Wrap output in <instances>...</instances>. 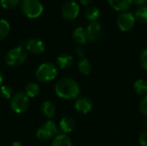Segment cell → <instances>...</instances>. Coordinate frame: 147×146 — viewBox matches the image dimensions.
Instances as JSON below:
<instances>
[{"label": "cell", "mask_w": 147, "mask_h": 146, "mask_svg": "<svg viewBox=\"0 0 147 146\" xmlns=\"http://www.w3.org/2000/svg\"><path fill=\"white\" fill-rule=\"evenodd\" d=\"M56 95L65 100L76 99L80 92L78 83L72 78L65 77L60 79L55 85Z\"/></svg>", "instance_id": "obj_1"}, {"label": "cell", "mask_w": 147, "mask_h": 146, "mask_svg": "<svg viewBox=\"0 0 147 146\" xmlns=\"http://www.w3.org/2000/svg\"><path fill=\"white\" fill-rule=\"evenodd\" d=\"M27 56L28 53L26 46L22 42H21L17 46L8 52L5 57L6 64L9 66H18L26 60Z\"/></svg>", "instance_id": "obj_2"}, {"label": "cell", "mask_w": 147, "mask_h": 146, "mask_svg": "<svg viewBox=\"0 0 147 146\" xmlns=\"http://www.w3.org/2000/svg\"><path fill=\"white\" fill-rule=\"evenodd\" d=\"M35 75L39 81L42 83H48L57 77L58 70L52 63H43L37 68Z\"/></svg>", "instance_id": "obj_3"}, {"label": "cell", "mask_w": 147, "mask_h": 146, "mask_svg": "<svg viewBox=\"0 0 147 146\" xmlns=\"http://www.w3.org/2000/svg\"><path fill=\"white\" fill-rule=\"evenodd\" d=\"M22 13L29 18H37L43 12V5L39 0H22L21 2Z\"/></svg>", "instance_id": "obj_4"}, {"label": "cell", "mask_w": 147, "mask_h": 146, "mask_svg": "<svg viewBox=\"0 0 147 146\" xmlns=\"http://www.w3.org/2000/svg\"><path fill=\"white\" fill-rule=\"evenodd\" d=\"M29 105V97L25 92H17L10 99V108L16 114L24 113Z\"/></svg>", "instance_id": "obj_5"}, {"label": "cell", "mask_w": 147, "mask_h": 146, "mask_svg": "<svg viewBox=\"0 0 147 146\" xmlns=\"http://www.w3.org/2000/svg\"><path fill=\"white\" fill-rule=\"evenodd\" d=\"M57 133L58 127L56 124L52 120H48L39 127L36 132V136L40 141H47L53 138H55Z\"/></svg>", "instance_id": "obj_6"}, {"label": "cell", "mask_w": 147, "mask_h": 146, "mask_svg": "<svg viewBox=\"0 0 147 146\" xmlns=\"http://www.w3.org/2000/svg\"><path fill=\"white\" fill-rule=\"evenodd\" d=\"M135 23V17L130 12H122L117 18V25L122 31L130 30Z\"/></svg>", "instance_id": "obj_7"}, {"label": "cell", "mask_w": 147, "mask_h": 146, "mask_svg": "<svg viewBox=\"0 0 147 146\" xmlns=\"http://www.w3.org/2000/svg\"><path fill=\"white\" fill-rule=\"evenodd\" d=\"M61 13L64 18L67 20H73L79 13V6L76 2L73 1L65 3L62 7Z\"/></svg>", "instance_id": "obj_8"}, {"label": "cell", "mask_w": 147, "mask_h": 146, "mask_svg": "<svg viewBox=\"0 0 147 146\" xmlns=\"http://www.w3.org/2000/svg\"><path fill=\"white\" fill-rule=\"evenodd\" d=\"M86 34L88 36V40L90 41H96L98 40L102 34V27L99 22H90L86 28Z\"/></svg>", "instance_id": "obj_9"}, {"label": "cell", "mask_w": 147, "mask_h": 146, "mask_svg": "<svg viewBox=\"0 0 147 146\" xmlns=\"http://www.w3.org/2000/svg\"><path fill=\"white\" fill-rule=\"evenodd\" d=\"M45 44L42 40L37 38L29 39L26 43V49L27 51L30 52L33 54H40L45 51Z\"/></svg>", "instance_id": "obj_10"}, {"label": "cell", "mask_w": 147, "mask_h": 146, "mask_svg": "<svg viewBox=\"0 0 147 146\" xmlns=\"http://www.w3.org/2000/svg\"><path fill=\"white\" fill-rule=\"evenodd\" d=\"M75 108L79 113L87 114L92 108V102L87 97H80L75 102Z\"/></svg>", "instance_id": "obj_11"}, {"label": "cell", "mask_w": 147, "mask_h": 146, "mask_svg": "<svg viewBox=\"0 0 147 146\" xmlns=\"http://www.w3.org/2000/svg\"><path fill=\"white\" fill-rule=\"evenodd\" d=\"M109 3L115 9L118 11H126L131 7L133 0H109Z\"/></svg>", "instance_id": "obj_12"}, {"label": "cell", "mask_w": 147, "mask_h": 146, "mask_svg": "<svg viewBox=\"0 0 147 146\" xmlns=\"http://www.w3.org/2000/svg\"><path fill=\"white\" fill-rule=\"evenodd\" d=\"M72 38L73 40L78 43V44H85L87 40H88V36L86 34V30H84L83 28L81 27H78L76 28L73 32H72Z\"/></svg>", "instance_id": "obj_13"}, {"label": "cell", "mask_w": 147, "mask_h": 146, "mask_svg": "<svg viewBox=\"0 0 147 146\" xmlns=\"http://www.w3.org/2000/svg\"><path fill=\"white\" fill-rule=\"evenodd\" d=\"M59 127L65 134L71 133L75 127V121L72 118L69 116H65L61 119L59 122Z\"/></svg>", "instance_id": "obj_14"}, {"label": "cell", "mask_w": 147, "mask_h": 146, "mask_svg": "<svg viewBox=\"0 0 147 146\" xmlns=\"http://www.w3.org/2000/svg\"><path fill=\"white\" fill-rule=\"evenodd\" d=\"M73 58L70 54H61L57 58V65L60 69H67L71 66Z\"/></svg>", "instance_id": "obj_15"}, {"label": "cell", "mask_w": 147, "mask_h": 146, "mask_svg": "<svg viewBox=\"0 0 147 146\" xmlns=\"http://www.w3.org/2000/svg\"><path fill=\"white\" fill-rule=\"evenodd\" d=\"M40 109H41L42 114L49 119L53 118L55 115V112H56L55 106L51 102H48V101L44 102L41 105Z\"/></svg>", "instance_id": "obj_16"}, {"label": "cell", "mask_w": 147, "mask_h": 146, "mask_svg": "<svg viewBox=\"0 0 147 146\" xmlns=\"http://www.w3.org/2000/svg\"><path fill=\"white\" fill-rule=\"evenodd\" d=\"M52 146H72V143L70 138L66 134L63 133L59 134L54 138Z\"/></svg>", "instance_id": "obj_17"}, {"label": "cell", "mask_w": 147, "mask_h": 146, "mask_svg": "<svg viewBox=\"0 0 147 146\" xmlns=\"http://www.w3.org/2000/svg\"><path fill=\"white\" fill-rule=\"evenodd\" d=\"M40 90V85L36 83H29L25 87V93L28 97H35L39 95Z\"/></svg>", "instance_id": "obj_18"}, {"label": "cell", "mask_w": 147, "mask_h": 146, "mask_svg": "<svg viewBox=\"0 0 147 146\" xmlns=\"http://www.w3.org/2000/svg\"><path fill=\"white\" fill-rule=\"evenodd\" d=\"M134 90L140 96H147V81L144 79L137 80L134 83Z\"/></svg>", "instance_id": "obj_19"}, {"label": "cell", "mask_w": 147, "mask_h": 146, "mask_svg": "<svg viewBox=\"0 0 147 146\" xmlns=\"http://www.w3.org/2000/svg\"><path fill=\"white\" fill-rule=\"evenodd\" d=\"M99 15H100V11L95 6H90L85 10V17L91 22H96L98 19Z\"/></svg>", "instance_id": "obj_20"}, {"label": "cell", "mask_w": 147, "mask_h": 146, "mask_svg": "<svg viewBox=\"0 0 147 146\" xmlns=\"http://www.w3.org/2000/svg\"><path fill=\"white\" fill-rule=\"evenodd\" d=\"M134 17L135 19L141 22V23H147V8L145 6H141L139 9H136L134 13Z\"/></svg>", "instance_id": "obj_21"}, {"label": "cell", "mask_w": 147, "mask_h": 146, "mask_svg": "<svg viewBox=\"0 0 147 146\" xmlns=\"http://www.w3.org/2000/svg\"><path fill=\"white\" fill-rule=\"evenodd\" d=\"M78 70L79 71L84 74V75H89L90 73V71H91V65L90 63V61L86 59H82L78 64Z\"/></svg>", "instance_id": "obj_22"}, {"label": "cell", "mask_w": 147, "mask_h": 146, "mask_svg": "<svg viewBox=\"0 0 147 146\" xmlns=\"http://www.w3.org/2000/svg\"><path fill=\"white\" fill-rule=\"evenodd\" d=\"M9 23L4 19H0V40H3L9 34Z\"/></svg>", "instance_id": "obj_23"}, {"label": "cell", "mask_w": 147, "mask_h": 146, "mask_svg": "<svg viewBox=\"0 0 147 146\" xmlns=\"http://www.w3.org/2000/svg\"><path fill=\"white\" fill-rule=\"evenodd\" d=\"M0 96L4 99H11L13 96V89L9 85H2L0 87Z\"/></svg>", "instance_id": "obj_24"}, {"label": "cell", "mask_w": 147, "mask_h": 146, "mask_svg": "<svg viewBox=\"0 0 147 146\" xmlns=\"http://www.w3.org/2000/svg\"><path fill=\"white\" fill-rule=\"evenodd\" d=\"M21 0H0V3L4 9H13L18 5Z\"/></svg>", "instance_id": "obj_25"}, {"label": "cell", "mask_w": 147, "mask_h": 146, "mask_svg": "<svg viewBox=\"0 0 147 146\" xmlns=\"http://www.w3.org/2000/svg\"><path fill=\"white\" fill-rule=\"evenodd\" d=\"M140 111L141 113L147 116V96H146L140 102Z\"/></svg>", "instance_id": "obj_26"}, {"label": "cell", "mask_w": 147, "mask_h": 146, "mask_svg": "<svg viewBox=\"0 0 147 146\" xmlns=\"http://www.w3.org/2000/svg\"><path fill=\"white\" fill-rule=\"evenodd\" d=\"M140 64L142 67L147 71V49L144 50L140 55Z\"/></svg>", "instance_id": "obj_27"}, {"label": "cell", "mask_w": 147, "mask_h": 146, "mask_svg": "<svg viewBox=\"0 0 147 146\" xmlns=\"http://www.w3.org/2000/svg\"><path fill=\"white\" fill-rule=\"evenodd\" d=\"M140 144L141 146H147V132H144L140 134Z\"/></svg>", "instance_id": "obj_28"}, {"label": "cell", "mask_w": 147, "mask_h": 146, "mask_svg": "<svg viewBox=\"0 0 147 146\" xmlns=\"http://www.w3.org/2000/svg\"><path fill=\"white\" fill-rule=\"evenodd\" d=\"M76 52H77V54H78L79 57H82V58L84 56V53H85V52H84V50L82 47H80V46H78V47L76 49Z\"/></svg>", "instance_id": "obj_29"}, {"label": "cell", "mask_w": 147, "mask_h": 146, "mask_svg": "<svg viewBox=\"0 0 147 146\" xmlns=\"http://www.w3.org/2000/svg\"><path fill=\"white\" fill-rule=\"evenodd\" d=\"M134 3L136 4V5H139V6H143V5H145L146 3H147V0H134Z\"/></svg>", "instance_id": "obj_30"}, {"label": "cell", "mask_w": 147, "mask_h": 146, "mask_svg": "<svg viewBox=\"0 0 147 146\" xmlns=\"http://www.w3.org/2000/svg\"><path fill=\"white\" fill-rule=\"evenodd\" d=\"M91 1H92V0H80L81 3H83L84 5H87V4H89V3H90Z\"/></svg>", "instance_id": "obj_31"}, {"label": "cell", "mask_w": 147, "mask_h": 146, "mask_svg": "<svg viewBox=\"0 0 147 146\" xmlns=\"http://www.w3.org/2000/svg\"><path fill=\"white\" fill-rule=\"evenodd\" d=\"M11 146H23L22 145V144L21 143V142H18V141H16V142H14Z\"/></svg>", "instance_id": "obj_32"}, {"label": "cell", "mask_w": 147, "mask_h": 146, "mask_svg": "<svg viewBox=\"0 0 147 146\" xmlns=\"http://www.w3.org/2000/svg\"><path fill=\"white\" fill-rule=\"evenodd\" d=\"M3 75H2V73L0 72V87L2 86V83H3Z\"/></svg>", "instance_id": "obj_33"}]
</instances>
